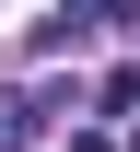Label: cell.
<instances>
[{
	"label": "cell",
	"mask_w": 140,
	"mask_h": 152,
	"mask_svg": "<svg viewBox=\"0 0 140 152\" xmlns=\"http://www.w3.org/2000/svg\"><path fill=\"white\" fill-rule=\"evenodd\" d=\"M128 152H140V140H128Z\"/></svg>",
	"instance_id": "5b68a950"
},
{
	"label": "cell",
	"mask_w": 140,
	"mask_h": 152,
	"mask_svg": "<svg viewBox=\"0 0 140 152\" xmlns=\"http://www.w3.org/2000/svg\"><path fill=\"white\" fill-rule=\"evenodd\" d=\"M47 117H59V94H0V152H35Z\"/></svg>",
	"instance_id": "6da1fadb"
},
{
	"label": "cell",
	"mask_w": 140,
	"mask_h": 152,
	"mask_svg": "<svg viewBox=\"0 0 140 152\" xmlns=\"http://www.w3.org/2000/svg\"><path fill=\"white\" fill-rule=\"evenodd\" d=\"M59 23H82V35H117V23H140V0H59Z\"/></svg>",
	"instance_id": "7a4b0ae2"
},
{
	"label": "cell",
	"mask_w": 140,
	"mask_h": 152,
	"mask_svg": "<svg viewBox=\"0 0 140 152\" xmlns=\"http://www.w3.org/2000/svg\"><path fill=\"white\" fill-rule=\"evenodd\" d=\"M94 105H105V117H140V70H105V82H94Z\"/></svg>",
	"instance_id": "3957f363"
},
{
	"label": "cell",
	"mask_w": 140,
	"mask_h": 152,
	"mask_svg": "<svg viewBox=\"0 0 140 152\" xmlns=\"http://www.w3.org/2000/svg\"><path fill=\"white\" fill-rule=\"evenodd\" d=\"M59 152H117V140H105V129H70V140H59Z\"/></svg>",
	"instance_id": "277c9868"
}]
</instances>
